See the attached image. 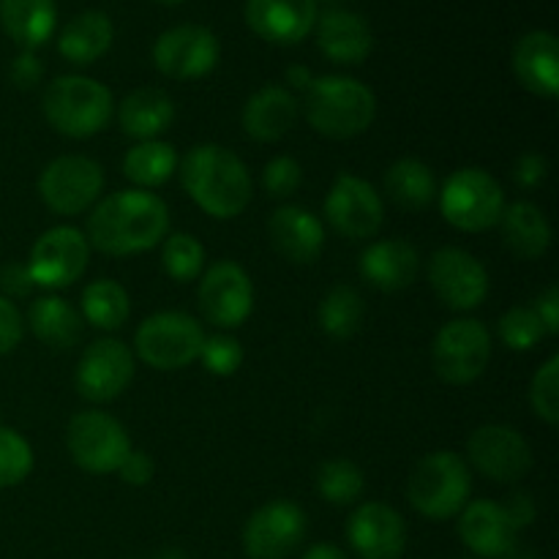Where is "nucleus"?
Returning <instances> with one entry per match:
<instances>
[{
  "mask_svg": "<svg viewBox=\"0 0 559 559\" xmlns=\"http://www.w3.org/2000/svg\"><path fill=\"white\" fill-rule=\"evenodd\" d=\"M440 213L459 233H486L500 224L506 211V191L495 175L480 167H462L451 173L437 189Z\"/></svg>",
  "mask_w": 559,
  "mask_h": 559,
  "instance_id": "423d86ee",
  "label": "nucleus"
},
{
  "mask_svg": "<svg viewBox=\"0 0 559 559\" xmlns=\"http://www.w3.org/2000/svg\"><path fill=\"white\" fill-rule=\"evenodd\" d=\"M535 314H538L540 325H544L546 336H559V287L557 284H549L544 293L535 300Z\"/></svg>",
  "mask_w": 559,
  "mask_h": 559,
  "instance_id": "49530a36",
  "label": "nucleus"
},
{
  "mask_svg": "<svg viewBox=\"0 0 559 559\" xmlns=\"http://www.w3.org/2000/svg\"><path fill=\"white\" fill-rule=\"evenodd\" d=\"M33 448L25 437L11 426L0 424V489H14L25 484L33 473Z\"/></svg>",
  "mask_w": 559,
  "mask_h": 559,
  "instance_id": "4c0bfd02",
  "label": "nucleus"
},
{
  "mask_svg": "<svg viewBox=\"0 0 559 559\" xmlns=\"http://www.w3.org/2000/svg\"><path fill=\"white\" fill-rule=\"evenodd\" d=\"M309 533L304 508L289 500H273L257 508L243 527L249 559H287L300 549Z\"/></svg>",
  "mask_w": 559,
  "mask_h": 559,
  "instance_id": "dca6fc26",
  "label": "nucleus"
},
{
  "mask_svg": "<svg viewBox=\"0 0 559 559\" xmlns=\"http://www.w3.org/2000/svg\"><path fill=\"white\" fill-rule=\"evenodd\" d=\"M300 112V104L287 87L265 85L246 102L243 131L257 142H278L289 134Z\"/></svg>",
  "mask_w": 559,
  "mask_h": 559,
  "instance_id": "a878e982",
  "label": "nucleus"
},
{
  "mask_svg": "<svg viewBox=\"0 0 559 559\" xmlns=\"http://www.w3.org/2000/svg\"><path fill=\"white\" fill-rule=\"evenodd\" d=\"M115 27L104 11H82L58 36V52L74 66L96 63L112 47Z\"/></svg>",
  "mask_w": 559,
  "mask_h": 559,
  "instance_id": "c85d7f7f",
  "label": "nucleus"
},
{
  "mask_svg": "<svg viewBox=\"0 0 559 559\" xmlns=\"http://www.w3.org/2000/svg\"><path fill=\"white\" fill-rule=\"evenodd\" d=\"M347 540L360 559H402L407 549V524L385 502H364L347 522Z\"/></svg>",
  "mask_w": 559,
  "mask_h": 559,
  "instance_id": "6ab92c4d",
  "label": "nucleus"
},
{
  "mask_svg": "<svg viewBox=\"0 0 559 559\" xmlns=\"http://www.w3.org/2000/svg\"><path fill=\"white\" fill-rule=\"evenodd\" d=\"M385 194L396 207L409 213H420L437 200V180L429 164L420 158H399L385 169Z\"/></svg>",
  "mask_w": 559,
  "mask_h": 559,
  "instance_id": "2f4dec72",
  "label": "nucleus"
},
{
  "mask_svg": "<svg viewBox=\"0 0 559 559\" xmlns=\"http://www.w3.org/2000/svg\"><path fill=\"white\" fill-rule=\"evenodd\" d=\"M530 407L546 426L559 424V355H551L530 382Z\"/></svg>",
  "mask_w": 559,
  "mask_h": 559,
  "instance_id": "ea45409f",
  "label": "nucleus"
},
{
  "mask_svg": "<svg viewBox=\"0 0 559 559\" xmlns=\"http://www.w3.org/2000/svg\"><path fill=\"white\" fill-rule=\"evenodd\" d=\"M22 333H25V322H22L20 309L14 300L0 295V355H9L20 347Z\"/></svg>",
  "mask_w": 559,
  "mask_h": 559,
  "instance_id": "37998d69",
  "label": "nucleus"
},
{
  "mask_svg": "<svg viewBox=\"0 0 559 559\" xmlns=\"http://www.w3.org/2000/svg\"><path fill=\"white\" fill-rule=\"evenodd\" d=\"M131 300L123 284L115 278H96L82 289L80 317L98 331H118L129 322Z\"/></svg>",
  "mask_w": 559,
  "mask_h": 559,
  "instance_id": "473e14b6",
  "label": "nucleus"
},
{
  "mask_svg": "<svg viewBox=\"0 0 559 559\" xmlns=\"http://www.w3.org/2000/svg\"><path fill=\"white\" fill-rule=\"evenodd\" d=\"M41 74H44L41 60H38L31 49H25V52L16 55V58L11 60V80H14V85L22 87V91L38 85V82H41Z\"/></svg>",
  "mask_w": 559,
  "mask_h": 559,
  "instance_id": "de8ad7c7",
  "label": "nucleus"
},
{
  "mask_svg": "<svg viewBox=\"0 0 559 559\" xmlns=\"http://www.w3.org/2000/svg\"><path fill=\"white\" fill-rule=\"evenodd\" d=\"M158 559H183V555H180V551H164Z\"/></svg>",
  "mask_w": 559,
  "mask_h": 559,
  "instance_id": "864d4df0",
  "label": "nucleus"
},
{
  "mask_svg": "<svg viewBox=\"0 0 559 559\" xmlns=\"http://www.w3.org/2000/svg\"><path fill=\"white\" fill-rule=\"evenodd\" d=\"M497 336L513 353H530L544 342L546 331L533 306H511L497 322Z\"/></svg>",
  "mask_w": 559,
  "mask_h": 559,
  "instance_id": "58836bf2",
  "label": "nucleus"
},
{
  "mask_svg": "<svg viewBox=\"0 0 559 559\" xmlns=\"http://www.w3.org/2000/svg\"><path fill=\"white\" fill-rule=\"evenodd\" d=\"M516 524L500 502L473 500L459 513V538L480 559L511 557L516 549Z\"/></svg>",
  "mask_w": 559,
  "mask_h": 559,
  "instance_id": "aec40b11",
  "label": "nucleus"
},
{
  "mask_svg": "<svg viewBox=\"0 0 559 559\" xmlns=\"http://www.w3.org/2000/svg\"><path fill=\"white\" fill-rule=\"evenodd\" d=\"M467 559H473V557H467Z\"/></svg>",
  "mask_w": 559,
  "mask_h": 559,
  "instance_id": "6e6d98bb",
  "label": "nucleus"
},
{
  "mask_svg": "<svg viewBox=\"0 0 559 559\" xmlns=\"http://www.w3.org/2000/svg\"><path fill=\"white\" fill-rule=\"evenodd\" d=\"M104 191L102 164L87 156H58L38 175V194L58 216L91 211Z\"/></svg>",
  "mask_w": 559,
  "mask_h": 559,
  "instance_id": "9d476101",
  "label": "nucleus"
},
{
  "mask_svg": "<svg viewBox=\"0 0 559 559\" xmlns=\"http://www.w3.org/2000/svg\"><path fill=\"white\" fill-rule=\"evenodd\" d=\"M464 462L495 484H516L533 469V448L513 426L486 424L469 435Z\"/></svg>",
  "mask_w": 559,
  "mask_h": 559,
  "instance_id": "f8f14e48",
  "label": "nucleus"
},
{
  "mask_svg": "<svg viewBox=\"0 0 559 559\" xmlns=\"http://www.w3.org/2000/svg\"><path fill=\"white\" fill-rule=\"evenodd\" d=\"M246 22L271 44H298L314 31L317 0H246Z\"/></svg>",
  "mask_w": 559,
  "mask_h": 559,
  "instance_id": "4be33fe9",
  "label": "nucleus"
},
{
  "mask_svg": "<svg viewBox=\"0 0 559 559\" xmlns=\"http://www.w3.org/2000/svg\"><path fill=\"white\" fill-rule=\"evenodd\" d=\"M311 80H314V76H311L306 69H289V82H293V85L304 87L306 91V87L311 85Z\"/></svg>",
  "mask_w": 559,
  "mask_h": 559,
  "instance_id": "603ef678",
  "label": "nucleus"
},
{
  "mask_svg": "<svg viewBox=\"0 0 559 559\" xmlns=\"http://www.w3.org/2000/svg\"><path fill=\"white\" fill-rule=\"evenodd\" d=\"M162 267L173 282H197L205 273V246L189 233L167 235L162 240Z\"/></svg>",
  "mask_w": 559,
  "mask_h": 559,
  "instance_id": "c9c22d12",
  "label": "nucleus"
},
{
  "mask_svg": "<svg viewBox=\"0 0 559 559\" xmlns=\"http://www.w3.org/2000/svg\"><path fill=\"white\" fill-rule=\"evenodd\" d=\"M71 462L91 475H112L131 453V437L118 418L102 409L76 413L66 426Z\"/></svg>",
  "mask_w": 559,
  "mask_h": 559,
  "instance_id": "6e6552de",
  "label": "nucleus"
},
{
  "mask_svg": "<svg viewBox=\"0 0 559 559\" xmlns=\"http://www.w3.org/2000/svg\"><path fill=\"white\" fill-rule=\"evenodd\" d=\"M87 262H91V243H87L85 233L69 227V224H60V227L47 229L33 243L25 267L36 287L58 293V289L80 282L82 273L87 271Z\"/></svg>",
  "mask_w": 559,
  "mask_h": 559,
  "instance_id": "9b49d317",
  "label": "nucleus"
},
{
  "mask_svg": "<svg viewBox=\"0 0 559 559\" xmlns=\"http://www.w3.org/2000/svg\"><path fill=\"white\" fill-rule=\"evenodd\" d=\"M200 311L218 331H235L254 311V284L249 273L233 260H222L200 276Z\"/></svg>",
  "mask_w": 559,
  "mask_h": 559,
  "instance_id": "ddd939ff",
  "label": "nucleus"
},
{
  "mask_svg": "<svg viewBox=\"0 0 559 559\" xmlns=\"http://www.w3.org/2000/svg\"><path fill=\"white\" fill-rule=\"evenodd\" d=\"M473 495V473L464 456L435 451L420 459L407 478V500L420 516L445 522L462 513Z\"/></svg>",
  "mask_w": 559,
  "mask_h": 559,
  "instance_id": "39448f33",
  "label": "nucleus"
},
{
  "mask_svg": "<svg viewBox=\"0 0 559 559\" xmlns=\"http://www.w3.org/2000/svg\"><path fill=\"white\" fill-rule=\"evenodd\" d=\"M0 287H3V298H25L36 284H33L31 273L25 265H5L0 271Z\"/></svg>",
  "mask_w": 559,
  "mask_h": 559,
  "instance_id": "09e8293b",
  "label": "nucleus"
},
{
  "mask_svg": "<svg viewBox=\"0 0 559 559\" xmlns=\"http://www.w3.org/2000/svg\"><path fill=\"white\" fill-rule=\"evenodd\" d=\"M325 218L344 238H374L385 224V202L369 180L353 173H338L325 197Z\"/></svg>",
  "mask_w": 559,
  "mask_h": 559,
  "instance_id": "4468645a",
  "label": "nucleus"
},
{
  "mask_svg": "<svg viewBox=\"0 0 559 559\" xmlns=\"http://www.w3.org/2000/svg\"><path fill=\"white\" fill-rule=\"evenodd\" d=\"M200 360L202 366H205L207 374L233 377L235 371L243 366V347H240L238 338L229 336V333H213V336H205Z\"/></svg>",
  "mask_w": 559,
  "mask_h": 559,
  "instance_id": "a19ab883",
  "label": "nucleus"
},
{
  "mask_svg": "<svg viewBox=\"0 0 559 559\" xmlns=\"http://www.w3.org/2000/svg\"><path fill=\"white\" fill-rule=\"evenodd\" d=\"M358 271L380 293H402L418 278L420 254L402 238L374 240L360 254Z\"/></svg>",
  "mask_w": 559,
  "mask_h": 559,
  "instance_id": "5701e85b",
  "label": "nucleus"
},
{
  "mask_svg": "<svg viewBox=\"0 0 559 559\" xmlns=\"http://www.w3.org/2000/svg\"><path fill=\"white\" fill-rule=\"evenodd\" d=\"M546 175H549V164H546V158L538 151L524 153L516 162V167H513V180L522 189H538V186H544Z\"/></svg>",
  "mask_w": 559,
  "mask_h": 559,
  "instance_id": "c03bdc74",
  "label": "nucleus"
},
{
  "mask_svg": "<svg viewBox=\"0 0 559 559\" xmlns=\"http://www.w3.org/2000/svg\"><path fill=\"white\" fill-rule=\"evenodd\" d=\"M364 322V298L349 284H336L320 304V328L331 338H353Z\"/></svg>",
  "mask_w": 559,
  "mask_h": 559,
  "instance_id": "f704fd0d",
  "label": "nucleus"
},
{
  "mask_svg": "<svg viewBox=\"0 0 559 559\" xmlns=\"http://www.w3.org/2000/svg\"><path fill=\"white\" fill-rule=\"evenodd\" d=\"M0 22L11 41L33 52L52 38L58 9L55 0H0Z\"/></svg>",
  "mask_w": 559,
  "mask_h": 559,
  "instance_id": "c756f323",
  "label": "nucleus"
},
{
  "mask_svg": "<svg viewBox=\"0 0 559 559\" xmlns=\"http://www.w3.org/2000/svg\"><path fill=\"white\" fill-rule=\"evenodd\" d=\"M134 371L136 358L131 347H126L120 338H98L91 347H85L76 366V393L93 404L115 402L129 391Z\"/></svg>",
  "mask_w": 559,
  "mask_h": 559,
  "instance_id": "2eb2a0df",
  "label": "nucleus"
},
{
  "mask_svg": "<svg viewBox=\"0 0 559 559\" xmlns=\"http://www.w3.org/2000/svg\"><path fill=\"white\" fill-rule=\"evenodd\" d=\"M364 469L349 459H331L317 469V491L331 506H353L364 495Z\"/></svg>",
  "mask_w": 559,
  "mask_h": 559,
  "instance_id": "e433bc0d",
  "label": "nucleus"
},
{
  "mask_svg": "<svg viewBox=\"0 0 559 559\" xmlns=\"http://www.w3.org/2000/svg\"><path fill=\"white\" fill-rule=\"evenodd\" d=\"M47 123L69 140H91L102 134L115 115V98L107 85L80 74L58 76L41 98Z\"/></svg>",
  "mask_w": 559,
  "mask_h": 559,
  "instance_id": "20e7f679",
  "label": "nucleus"
},
{
  "mask_svg": "<svg viewBox=\"0 0 559 559\" xmlns=\"http://www.w3.org/2000/svg\"><path fill=\"white\" fill-rule=\"evenodd\" d=\"M173 120L175 102L162 87H136L118 107L120 131L136 142L158 140V134H164Z\"/></svg>",
  "mask_w": 559,
  "mask_h": 559,
  "instance_id": "bb28decb",
  "label": "nucleus"
},
{
  "mask_svg": "<svg viewBox=\"0 0 559 559\" xmlns=\"http://www.w3.org/2000/svg\"><path fill=\"white\" fill-rule=\"evenodd\" d=\"M178 175L191 202L216 222L240 216L254 197L249 167L216 142L191 147L178 162Z\"/></svg>",
  "mask_w": 559,
  "mask_h": 559,
  "instance_id": "f03ea898",
  "label": "nucleus"
},
{
  "mask_svg": "<svg viewBox=\"0 0 559 559\" xmlns=\"http://www.w3.org/2000/svg\"><path fill=\"white\" fill-rule=\"evenodd\" d=\"M508 516L513 519V524H516V530L522 527H530L535 519V506L533 500H530V495H524V491H519V495L511 497V502L506 506Z\"/></svg>",
  "mask_w": 559,
  "mask_h": 559,
  "instance_id": "8fccbe9b",
  "label": "nucleus"
},
{
  "mask_svg": "<svg viewBox=\"0 0 559 559\" xmlns=\"http://www.w3.org/2000/svg\"><path fill=\"white\" fill-rule=\"evenodd\" d=\"M304 118L328 140H353L369 131L377 118V96L353 76H320L306 87Z\"/></svg>",
  "mask_w": 559,
  "mask_h": 559,
  "instance_id": "7ed1b4c3",
  "label": "nucleus"
},
{
  "mask_svg": "<svg viewBox=\"0 0 559 559\" xmlns=\"http://www.w3.org/2000/svg\"><path fill=\"white\" fill-rule=\"evenodd\" d=\"M300 183H304V169H300V164L293 156L271 158L265 169H262V186L276 200L293 197L300 189Z\"/></svg>",
  "mask_w": 559,
  "mask_h": 559,
  "instance_id": "79ce46f5",
  "label": "nucleus"
},
{
  "mask_svg": "<svg viewBox=\"0 0 559 559\" xmlns=\"http://www.w3.org/2000/svg\"><path fill=\"white\" fill-rule=\"evenodd\" d=\"M169 207L145 189H123L104 197L87 216V243L107 257H131L151 251L167 238Z\"/></svg>",
  "mask_w": 559,
  "mask_h": 559,
  "instance_id": "f257e3e1",
  "label": "nucleus"
},
{
  "mask_svg": "<svg viewBox=\"0 0 559 559\" xmlns=\"http://www.w3.org/2000/svg\"><path fill=\"white\" fill-rule=\"evenodd\" d=\"M222 58L216 33L202 25H178L153 44V63L169 80H200L211 74Z\"/></svg>",
  "mask_w": 559,
  "mask_h": 559,
  "instance_id": "a211bd4d",
  "label": "nucleus"
},
{
  "mask_svg": "<svg viewBox=\"0 0 559 559\" xmlns=\"http://www.w3.org/2000/svg\"><path fill=\"white\" fill-rule=\"evenodd\" d=\"M429 284L453 311H473L489 298V271L459 246H442L429 260Z\"/></svg>",
  "mask_w": 559,
  "mask_h": 559,
  "instance_id": "f3484780",
  "label": "nucleus"
},
{
  "mask_svg": "<svg viewBox=\"0 0 559 559\" xmlns=\"http://www.w3.org/2000/svg\"><path fill=\"white\" fill-rule=\"evenodd\" d=\"M513 74L540 98L559 96V44L549 31H530L513 47Z\"/></svg>",
  "mask_w": 559,
  "mask_h": 559,
  "instance_id": "b1692460",
  "label": "nucleus"
},
{
  "mask_svg": "<svg viewBox=\"0 0 559 559\" xmlns=\"http://www.w3.org/2000/svg\"><path fill=\"white\" fill-rule=\"evenodd\" d=\"M153 473H156V467H153V459L147 456L145 451H134V448H131V453L126 456V462L120 464V469H118L120 480L129 486H136V489L151 484Z\"/></svg>",
  "mask_w": 559,
  "mask_h": 559,
  "instance_id": "a18cd8bd",
  "label": "nucleus"
},
{
  "mask_svg": "<svg viewBox=\"0 0 559 559\" xmlns=\"http://www.w3.org/2000/svg\"><path fill=\"white\" fill-rule=\"evenodd\" d=\"M158 3H180V0H158Z\"/></svg>",
  "mask_w": 559,
  "mask_h": 559,
  "instance_id": "5fc2aeb1",
  "label": "nucleus"
},
{
  "mask_svg": "<svg viewBox=\"0 0 559 559\" xmlns=\"http://www.w3.org/2000/svg\"><path fill=\"white\" fill-rule=\"evenodd\" d=\"M267 238L276 254L293 265H311L325 249V227L309 207L282 205L267 218Z\"/></svg>",
  "mask_w": 559,
  "mask_h": 559,
  "instance_id": "412c9836",
  "label": "nucleus"
},
{
  "mask_svg": "<svg viewBox=\"0 0 559 559\" xmlns=\"http://www.w3.org/2000/svg\"><path fill=\"white\" fill-rule=\"evenodd\" d=\"M27 325L33 336L52 349H69L82 336V317L60 295H41L27 309Z\"/></svg>",
  "mask_w": 559,
  "mask_h": 559,
  "instance_id": "7c9ffc66",
  "label": "nucleus"
},
{
  "mask_svg": "<svg viewBox=\"0 0 559 559\" xmlns=\"http://www.w3.org/2000/svg\"><path fill=\"white\" fill-rule=\"evenodd\" d=\"M500 233L508 251L524 262L540 260L551 249V238H555L546 213L527 200L506 205L500 216Z\"/></svg>",
  "mask_w": 559,
  "mask_h": 559,
  "instance_id": "cd10ccee",
  "label": "nucleus"
},
{
  "mask_svg": "<svg viewBox=\"0 0 559 559\" xmlns=\"http://www.w3.org/2000/svg\"><path fill=\"white\" fill-rule=\"evenodd\" d=\"M491 360V333L480 320L459 317L437 331L431 364L445 385L464 388L480 380Z\"/></svg>",
  "mask_w": 559,
  "mask_h": 559,
  "instance_id": "1a4fd4ad",
  "label": "nucleus"
},
{
  "mask_svg": "<svg viewBox=\"0 0 559 559\" xmlns=\"http://www.w3.org/2000/svg\"><path fill=\"white\" fill-rule=\"evenodd\" d=\"M205 328L186 311H156L134 333V355L153 371H180L200 360Z\"/></svg>",
  "mask_w": 559,
  "mask_h": 559,
  "instance_id": "0eeeda50",
  "label": "nucleus"
},
{
  "mask_svg": "<svg viewBox=\"0 0 559 559\" xmlns=\"http://www.w3.org/2000/svg\"><path fill=\"white\" fill-rule=\"evenodd\" d=\"M317 47L328 60L344 66H358L374 49V36L364 16L344 9H331L317 20Z\"/></svg>",
  "mask_w": 559,
  "mask_h": 559,
  "instance_id": "393cba45",
  "label": "nucleus"
},
{
  "mask_svg": "<svg viewBox=\"0 0 559 559\" xmlns=\"http://www.w3.org/2000/svg\"><path fill=\"white\" fill-rule=\"evenodd\" d=\"M300 559H347V555H344V551L333 544H317V546H311V549L306 551Z\"/></svg>",
  "mask_w": 559,
  "mask_h": 559,
  "instance_id": "3c124183",
  "label": "nucleus"
},
{
  "mask_svg": "<svg viewBox=\"0 0 559 559\" xmlns=\"http://www.w3.org/2000/svg\"><path fill=\"white\" fill-rule=\"evenodd\" d=\"M178 153L164 140H145L123 156V175L136 189H158L178 173Z\"/></svg>",
  "mask_w": 559,
  "mask_h": 559,
  "instance_id": "72a5a7b5",
  "label": "nucleus"
}]
</instances>
